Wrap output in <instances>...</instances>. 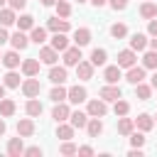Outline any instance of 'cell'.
I'll return each mask as SVG.
<instances>
[{"instance_id": "obj_54", "label": "cell", "mask_w": 157, "mask_h": 157, "mask_svg": "<svg viewBox=\"0 0 157 157\" xmlns=\"http://www.w3.org/2000/svg\"><path fill=\"white\" fill-rule=\"evenodd\" d=\"M5 88H7V86H5V83H0V101L5 98Z\"/></svg>"}, {"instance_id": "obj_58", "label": "cell", "mask_w": 157, "mask_h": 157, "mask_svg": "<svg viewBox=\"0 0 157 157\" xmlns=\"http://www.w3.org/2000/svg\"><path fill=\"white\" fill-rule=\"evenodd\" d=\"M0 61H2V54H0Z\"/></svg>"}, {"instance_id": "obj_34", "label": "cell", "mask_w": 157, "mask_h": 157, "mask_svg": "<svg viewBox=\"0 0 157 157\" xmlns=\"http://www.w3.org/2000/svg\"><path fill=\"white\" fill-rule=\"evenodd\" d=\"M2 83H5L7 88H17V86H20V74H15V69H10V71L2 76Z\"/></svg>"}, {"instance_id": "obj_30", "label": "cell", "mask_w": 157, "mask_h": 157, "mask_svg": "<svg viewBox=\"0 0 157 157\" xmlns=\"http://www.w3.org/2000/svg\"><path fill=\"white\" fill-rule=\"evenodd\" d=\"M132 130H135V120L120 115V120H118V132H120V135H130Z\"/></svg>"}, {"instance_id": "obj_17", "label": "cell", "mask_w": 157, "mask_h": 157, "mask_svg": "<svg viewBox=\"0 0 157 157\" xmlns=\"http://www.w3.org/2000/svg\"><path fill=\"white\" fill-rule=\"evenodd\" d=\"M135 128H137V130H142V132H147V130H152V128H155V118H152V115H147V113H140V115L135 118Z\"/></svg>"}, {"instance_id": "obj_12", "label": "cell", "mask_w": 157, "mask_h": 157, "mask_svg": "<svg viewBox=\"0 0 157 157\" xmlns=\"http://www.w3.org/2000/svg\"><path fill=\"white\" fill-rule=\"evenodd\" d=\"M7 155H10V157H20V155H25L22 135H17V137H10V140H7Z\"/></svg>"}, {"instance_id": "obj_47", "label": "cell", "mask_w": 157, "mask_h": 157, "mask_svg": "<svg viewBox=\"0 0 157 157\" xmlns=\"http://www.w3.org/2000/svg\"><path fill=\"white\" fill-rule=\"evenodd\" d=\"M5 42H10V34H7V27L0 25V44H5Z\"/></svg>"}, {"instance_id": "obj_20", "label": "cell", "mask_w": 157, "mask_h": 157, "mask_svg": "<svg viewBox=\"0 0 157 157\" xmlns=\"http://www.w3.org/2000/svg\"><path fill=\"white\" fill-rule=\"evenodd\" d=\"M103 78H105V83H118L120 78H123V74H120V66L115 64V66H105V71H103Z\"/></svg>"}, {"instance_id": "obj_16", "label": "cell", "mask_w": 157, "mask_h": 157, "mask_svg": "<svg viewBox=\"0 0 157 157\" xmlns=\"http://www.w3.org/2000/svg\"><path fill=\"white\" fill-rule=\"evenodd\" d=\"M22 74H25V76H37V74H39V56L25 59V61H22Z\"/></svg>"}, {"instance_id": "obj_6", "label": "cell", "mask_w": 157, "mask_h": 157, "mask_svg": "<svg viewBox=\"0 0 157 157\" xmlns=\"http://www.w3.org/2000/svg\"><path fill=\"white\" fill-rule=\"evenodd\" d=\"M125 81L128 83H132V86H137L140 81H145V66H130L128 69V74H125Z\"/></svg>"}, {"instance_id": "obj_10", "label": "cell", "mask_w": 157, "mask_h": 157, "mask_svg": "<svg viewBox=\"0 0 157 157\" xmlns=\"http://www.w3.org/2000/svg\"><path fill=\"white\" fill-rule=\"evenodd\" d=\"M69 101L78 105V103L88 101V91H86L83 86H78V83H76V86H71V88H69Z\"/></svg>"}, {"instance_id": "obj_59", "label": "cell", "mask_w": 157, "mask_h": 157, "mask_svg": "<svg viewBox=\"0 0 157 157\" xmlns=\"http://www.w3.org/2000/svg\"><path fill=\"white\" fill-rule=\"evenodd\" d=\"M155 123H157V120H155Z\"/></svg>"}, {"instance_id": "obj_5", "label": "cell", "mask_w": 157, "mask_h": 157, "mask_svg": "<svg viewBox=\"0 0 157 157\" xmlns=\"http://www.w3.org/2000/svg\"><path fill=\"white\" fill-rule=\"evenodd\" d=\"M47 29H52V32H69L71 29V25H69V20L66 17H49L47 20Z\"/></svg>"}, {"instance_id": "obj_29", "label": "cell", "mask_w": 157, "mask_h": 157, "mask_svg": "<svg viewBox=\"0 0 157 157\" xmlns=\"http://www.w3.org/2000/svg\"><path fill=\"white\" fill-rule=\"evenodd\" d=\"M15 22H17L15 10H12V7H0V25H2V27H10V25H15Z\"/></svg>"}, {"instance_id": "obj_56", "label": "cell", "mask_w": 157, "mask_h": 157, "mask_svg": "<svg viewBox=\"0 0 157 157\" xmlns=\"http://www.w3.org/2000/svg\"><path fill=\"white\" fill-rule=\"evenodd\" d=\"M5 2H7V0H0V7H5Z\"/></svg>"}, {"instance_id": "obj_57", "label": "cell", "mask_w": 157, "mask_h": 157, "mask_svg": "<svg viewBox=\"0 0 157 157\" xmlns=\"http://www.w3.org/2000/svg\"><path fill=\"white\" fill-rule=\"evenodd\" d=\"M78 2H88V0H78Z\"/></svg>"}, {"instance_id": "obj_15", "label": "cell", "mask_w": 157, "mask_h": 157, "mask_svg": "<svg viewBox=\"0 0 157 157\" xmlns=\"http://www.w3.org/2000/svg\"><path fill=\"white\" fill-rule=\"evenodd\" d=\"M10 44H12V49H17V52H22V49H27V44H29V37L20 29V32H15L12 37H10Z\"/></svg>"}, {"instance_id": "obj_51", "label": "cell", "mask_w": 157, "mask_h": 157, "mask_svg": "<svg viewBox=\"0 0 157 157\" xmlns=\"http://www.w3.org/2000/svg\"><path fill=\"white\" fill-rule=\"evenodd\" d=\"M88 2H91V5H96V7H103L108 0H88Z\"/></svg>"}, {"instance_id": "obj_21", "label": "cell", "mask_w": 157, "mask_h": 157, "mask_svg": "<svg viewBox=\"0 0 157 157\" xmlns=\"http://www.w3.org/2000/svg\"><path fill=\"white\" fill-rule=\"evenodd\" d=\"M49 98H52L54 103H61V101H66V98H69V88H64V83H54V88H52Z\"/></svg>"}, {"instance_id": "obj_27", "label": "cell", "mask_w": 157, "mask_h": 157, "mask_svg": "<svg viewBox=\"0 0 157 157\" xmlns=\"http://www.w3.org/2000/svg\"><path fill=\"white\" fill-rule=\"evenodd\" d=\"M74 130H76V128H74L71 123H69V125H66V123H56V137H59V140H71V137H74Z\"/></svg>"}, {"instance_id": "obj_37", "label": "cell", "mask_w": 157, "mask_h": 157, "mask_svg": "<svg viewBox=\"0 0 157 157\" xmlns=\"http://www.w3.org/2000/svg\"><path fill=\"white\" fill-rule=\"evenodd\" d=\"M113 110H115V115L120 118V115H128L130 113V103L128 101H123V98H118L115 101V105H113Z\"/></svg>"}, {"instance_id": "obj_36", "label": "cell", "mask_w": 157, "mask_h": 157, "mask_svg": "<svg viewBox=\"0 0 157 157\" xmlns=\"http://www.w3.org/2000/svg\"><path fill=\"white\" fill-rule=\"evenodd\" d=\"M142 66H145V69H157V52H155V49H150V52L142 56Z\"/></svg>"}, {"instance_id": "obj_49", "label": "cell", "mask_w": 157, "mask_h": 157, "mask_svg": "<svg viewBox=\"0 0 157 157\" xmlns=\"http://www.w3.org/2000/svg\"><path fill=\"white\" fill-rule=\"evenodd\" d=\"M128 155H130V157H142V150H140V147H132Z\"/></svg>"}, {"instance_id": "obj_4", "label": "cell", "mask_w": 157, "mask_h": 157, "mask_svg": "<svg viewBox=\"0 0 157 157\" xmlns=\"http://www.w3.org/2000/svg\"><path fill=\"white\" fill-rule=\"evenodd\" d=\"M86 113H88L91 118H103V115L108 113V105H105V101H103V98H98V101H88Z\"/></svg>"}, {"instance_id": "obj_23", "label": "cell", "mask_w": 157, "mask_h": 157, "mask_svg": "<svg viewBox=\"0 0 157 157\" xmlns=\"http://www.w3.org/2000/svg\"><path fill=\"white\" fill-rule=\"evenodd\" d=\"M147 44H150V39H147L145 34H140V32H135V34L130 37V49H135V52H142Z\"/></svg>"}, {"instance_id": "obj_38", "label": "cell", "mask_w": 157, "mask_h": 157, "mask_svg": "<svg viewBox=\"0 0 157 157\" xmlns=\"http://www.w3.org/2000/svg\"><path fill=\"white\" fill-rule=\"evenodd\" d=\"M17 27H20L22 32H25V29H32V27H34V17H32V15H20Z\"/></svg>"}, {"instance_id": "obj_22", "label": "cell", "mask_w": 157, "mask_h": 157, "mask_svg": "<svg viewBox=\"0 0 157 157\" xmlns=\"http://www.w3.org/2000/svg\"><path fill=\"white\" fill-rule=\"evenodd\" d=\"M88 118H91L88 113H81V110H74V113L69 115V123H71L74 128H78V130H81V128H86V123H88Z\"/></svg>"}, {"instance_id": "obj_2", "label": "cell", "mask_w": 157, "mask_h": 157, "mask_svg": "<svg viewBox=\"0 0 157 157\" xmlns=\"http://www.w3.org/2000/svg\"><path fill=\"white\" fill-rule=\"evenodd\" d=\"M39 91H42V83H39L34 76H27V78L22 81V93H25L27 98H37Z\"/></svg>"}, {"instance_id": "obj_9", "label": "cell", "mask_w": 157, "mask_h": 157, "mask_svg": "<svg viewBox=\"0 0 157 157\" xmlns=\"http://www.w3.org/2000/svg\"><path fill=\"white\" fill-rule=\"evenodd\" d=\"M76 76L81 78V81H88V78H93V64H91V59L88 61H78L76 64Z\"/></svg>"}, {"instance_id": "obj_41", "label": "cell", "mask_w": 157, "mask_h": 157, "mask_svg": "<svg viewBox=\"0 0 157 157\" xmlns=\"http://www.w3.org/2000/svg\"><path fill=\"white\" fill-rule=\"evenodd\" d=\"M59 152H61V155H76V152H78V147H76L71 140H61V147H59Z\"/></svg>"}, {"instance_id": "obj_45", "label": "cell", "mask_w": 157, "mask_h": 157, "mask_svg": "<svg viewBox=\"0 0 157 157\" xmlns=\"http://www.w3.org/2000/svg\"><path fill=\"white\" fill-rule=\"evenodd\" d=\"M7 2L12 10H25V5H27V0H7Z\"/></svg>"}, {"instance_id": "obj_44", "label": "cell", "mask_w": 157, "mask_h": 157, "mask_svg": "<svg viewBox=\"0 0 157 157\" xmlns=\"http://www.w3.org/2000/svg\"><path fill=\"white\" fill-rule=\"evenodd\" d=\"M108 2H110L113 10H125L128 7V0H108Z\"/></svg>"}, {"instance_id": "obj_24", "label": "cell", "mask_w": 157, "mask_h": 157, "mask_svg": "<svg viewBox=\"0 0 157 157\" xmlns=\"http://www.w3.org/2000/svg\"><path fill=\"white\" fill-rule=\"evenodd\" d=\"M2 64H5L7 69H17V66H22V61H20V54H17V49H12V52L2 54Z\"/></svg>"}, {"instance_id": "obj_11", "label": "cell", "mask_w": 157, "mask_h": 157, "mask_svg": "<svg viewBox=\"0 0 157 157\" xmlns=\"http://www.w3.org/2000/svg\"><path fill=\"white\" fill-rule=\"evenodd\" d=\"M69 115H71V108H69L64 101H61V103H56V105H54V110H52V118H54L56 123H66V120H69Z\"/></svg>"}, {"instance_id": "obj_42", "label": "cell", "mask_w": 157, "mask_h": 157, "mask_svg": "<svg viewBox=\"0 0 157 157\" xmlns=\"http://www.w3.org/2000/svg\"><path fill=\"white\" fill-rule=\"evenodd\" d=\"M130 145H132V147H142V145H145V135H142V130H140V132H135V130L130 132Z\"/></svg>"}, {"instance_id": "obj_43", "label": "cell", "mask_w": 157, "mask_h": 157, "mask_svg": "<svg viewBox=\"0 0 157 157\" xmlns=\"http://www.w3.org/2000/svg\"><path fill=\"white\" fill-rule=\"evenodd\" d=\"M25 155L27 157H42V147H37V145L34 147H25Z\"/></svg>"}, {"instance_id": "obj_60", "label": "cell", "mask_w": 157, "mask_h": 157, "mask_svg": "<svg viewBox=\"0 0 157 157\" xmlns=\"http://www.w3.org/2000/svg\"><path fill=\"white\" fill-rule=\"evenodd\" d=\"M152 2H155V0H152Z\"/></svg>"}, {"instance_id": "obj_46", "label": "cell", "mask_w": 157, "mask_h": 157, "mask_svg": "<svg viewBox=\"0 0 157 157\" xmlns=\"http://www.w3.org/2000/svg\"><path fill=\"white\" fill-rule=\"evenodd\" d=\"M76 155H81V157H88V155H93V147L91 145H83V147H78V152Z\"/></svg>"}, {"instance_id": "obj_1", "label": "cell", "mask_w": 157, "mask_h": 157, "mask_svg": "<svg viewBox=\"0 0 157 157\" xmlns=\"http://www.w3.org/2000/svg\"><path fill=\"white\" fill-rule=\"evenodd\" d=\"M98 96H101L105 103H108V101H113V103H115L118 98H123V91H120V86H118V83H105V86L98 91Z\"/></svg>"}, {"instance_id": "obj_50", "label": "cell", "mask_w": 157, "mask_h": 157, "mask_svg": "<svg viewBox=\"0 0 157 157\" xmlns=\"http://www.w3.org/2000/svg\"><path fill=\"white\" fill-rule=\"evenodd\" d=\"M150 86L157 88V69H155V74H152V78H150Z\"/></svg>"}, {"instance_id": "obj_3", "label": "cell", "mask_w": 157, "mask_h": 157, "mask_svg": "<svg viewBox=\"0 0 157 157\" xmlns=\"http://www.w3.org/2000/svg\"><path fill=\"white\" fill-rule=\"evenodd\" d=\"M135 64H137L135 49H123V52H118V66H120V69H130V66H135Z\"/></svg>"}, {"instance_id": "obj_25", "label": "cell", "mask_w": 157, "mask_h": 157, "mask_svg": "<svg viewBox=\"0 0 157 157\" xmlns=\"http://www.w3.org/2000/svg\"><path fill=\"white\" fill-rule=\"evenodd\" d=\"M42 110H44V108H42V103H39L37 98H29V101L25 103V113H27L29 118H37V115H42Z\"/></svg>"}, {"instance_id": "obj_53", "label": "cell", "mask_w": 157, "mask_h": 157, "mask_svg": "<svg viewBox=\"0 0 157 157\" xmlns=\"http://www.w3.org/2000/svg\"><path fill=\"white\" fill-rule=\"evenodd\" d=\"M42 5L44 7H52V5H56V0H42Z\"/></svg>"}, {"instance_id": "obj_26", "label": "cell", "mask_w": 157, "mask_h": 157, "mask_svg": "<svg viewBox=\"0 0 157 157\" xmlns=\"http://www.w3.org/2000/svg\"><path fill=\"white\" fill-rule=\"evenodd\" d=\"M86 130H88V137H98V135L103 132V123H101V118H88Z\"/></svg>"}, {"instance_id": "obj_19", "label": "cell", "mask_w": 157, "mask_h": 157, "mask_svg": "<svg viewBox=\"0 0 157 157\" xmlns=\"http://www.w3.org/2000/svg\"><path fill=\"white\" fill-rule=\"evenodd\" d=\"M52 47H54L56 52H66V49H69L66 32H54V37H52Z\"/></svg>"}, {"instance_id": "obj_35", "label": "cell", "mask_w": 157, "mask_h": 157, "mask_svg": "<svg viewBox=\"0 0 157 157\" xmlns=\"http://www.w3.org/2000/svg\"><path fill=\"white\" fill-rule=\"evenodd\" d=\"M135 96H137L140 101H147V98L152 96V86H147V83H142V81H140V83L135 86Z\"/></svg>"}, {"instance_id": "obj_8", "label": "cell", "mask_w": 157, "mask_h": 157, "mask_svg": "<svg viewBox=\"0 0 157 157\" xmlns=\"http://www.w3.org/2000/svg\"><path fill=\"white\" fill-rule=\"evenodd\" d=\"M81 59H83L81 56V47H69L64 52V66H76Z\"/></svg>"}, {"instance_id": "obj_7", "label": "cell", "mask_w": 157, "mask_h": 157, "mask_svg": "<svg viewBox=\"0 0 157 157\" xmlns=\"http://www.w3.org/2000/svg\"><path fill=\"white\" fill-rule=\"evenodd\" d=\"M56 59H59V52H56L54 47H42V49H39V61H42V64L54 66V64H56Z\"/></svg>"}, {"instance_id": "obj_28", "label": "cell", "mask_w": 157, "mask_h": 157, "mask_svg": "<svg viewBox=\"0 0 157 157\" xmlns=\"http://www.w3.org/2000/svg\"><path fill=\"white\" fill-rule=\"evenodd\" d=\"M140 17H145V20L157 17V2H152V0L142 2V5H140Z\"/></svg>"}, {"instance_id": "obj_31", "label": "cell", "mask_w": 157, "mask_h": 157, "mask_svg": "<svg viewBox=\"0 0 157 157\" xmlns=\"http://www.w3.org/2000/svg\"><path fill=\"white\" fill-rule=\"evenodd\" d=\"M15 110H17V105H15L12 98H2V101H0V115H2V118L15 115Z\"/></svg>"}, {"instance_id": "obj_13", "label": "cell", "mask_w": 157, "mask_h": 157, "mask_svg": "<svg viewBox=\"0 0 157 157\" xmlns=\"http://www.w3.org/2000/svg\"><path fill=\"white\" fill-rule=\"evenodd\" d=\"M34 120L32 118H22L20 123H17V135H22V137H32L34 135Z\"/></svg>"}, {"instance_id": "obj_18", "label": "cell", "mask_w": 157, "mask_h": 157, "mask_svg": "<svg viewBox=\"0 0 157 157\" xmlns=\"http://www.w3.org/2000/svg\"><path fill=\"white\" fill-rule=\"evenodd\" d=\"M66 76H69V74H66V66H56V64H54V66L49 69V81H52V83H64Z\"/></svg>"}, {"instance_id": "obj_40", "label": "cell", "mask_w": 157, "mask_h": 157, "mask_svg": "<svg viewBox=\"0 0 157 157\" xmlns=\"http://www.w3.org/2000/svg\"><path fill=\"white\" fill-rule=\"evenodd\" d=\"M54 7H56V15H59V17H69V15H71V5H69L66 0H56Z\"/></svg>"}, {"instance_id": "obj_39", "label": "cell", "mask_w": 157, "mask_h": 157, "mask_svg": "<svg viewBox=\"0 0 157 157\" xmlns=\"http://www.w3.org/2000/svg\"><path fill=\"white\" fill-rule=\"evenodd\" d=\"M110 34H113L115 39H123V37L128 34V27H125L123 22H115V25H110Z\"/></svg>"}, {"instance_id": "obj_14", "label": "cell", "mask_w": 157, "mask_h": 157, "mask_svg": "<svg viewBox=\"0 0 157 157\" xmlns=\"http://www.w3.org/2000/svg\"><path fill=\"white\" fill-rule=\"evenodd\" d=\"M74 44H76V47L91 44V29H88V27H78V29L74 32Z\"/></svg>"}, {"instance_id": "obj_52", "label": "cell", "mask_w": 157, "mask_h": 157, "mask_svg": "<svg viewBox=\"0 0 157 157\" xmlns=\"http://www.w3.org/2000/svg\"><path fill=\"white\" fill-rule=\"evenodd\" d=\"M5 130H7V125H5V120H2V115H0V137L5 135Z\"/></svg>"}, {"instance_id": "obj_32", "label": "cell", "mask_w": 157, "mask_h": 157, "mask_svg": "<svg viewBox=\"0 0 157 157\" xmlns=\"http://www.w3.org/2000/svg\"><path fill=\"white\" fill-rule=\"evenodd\" d=\"M29 32H32L29 34V42H34V44H44L47 42V29L44 27H32Z\"/></svg>"}, {"instance_id": "obj_55", "label": "cell", "mask_w": 157, "mask_h": 157, "mask_svg": "<svg viewBox=\"0 0 157 157\" xmlns=\"http://www.w3.org/2000/svg\"><path fill=\"white\" fill-rule=\"evenodd\" d=\"M150 47H152V49L157 52V37H155V39H150Z\"/></svg>"}, {"instance_id": "obj_33", "label": "cell", "mask_w": 157, "mask_h": 157, "mask_svg": "<svg viewBox=\"0 0 157 157\" xmlns=\"http://www.w3.org/2000/svg\"><path fill=\"white\" fill-rule=\"evenodd\" d=\"M105 59H108V52H105V49H93V52H91V64H93V66H103Z\"/></svg>"}, {"instance_id": "obj_48", "label": "cell", "mask_w": 157, "mask_h": 157, "mask_svg": "<svg viewBox=\"0 0 157 157\" xmlns=\"http://www.w3.org/2000/svg\"><path fill=\"white\" fill-rule=\"evenodd\" d=\"M147 32H150L152 37H157V20H155V17L150 20V25H147Z\"/></svg>"}]
</instances>
